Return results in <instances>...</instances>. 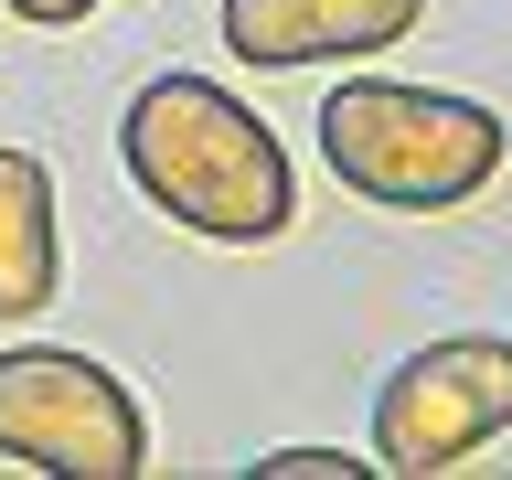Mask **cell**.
<instances>
[{
	"mask_svg": "<svg viewBox=\"0 0 512 480\" xmlns=\"http://www.w3.org/2000/svg\"><path fill=\"white\" fill-rule=\"evenodd\" d=\"M502 427H512V342L448 331V342L406 352V363L384 374V395H374V470L438 480V470H459V459H480Z\"/></svg>",
	"mask_w": 512,
	"mask_h": 480,
	"instance_id": "4",
	"label": "cell"
},
{
	"mask_svg": "<svg viewBox=\"0 0 512 480\" xmlns=\"http://www.w3.org/2000/svg\"><path fill=\"white\" fill-rule=\"evenodd\" d=\"M256 480H374V459H342V448H278V459H256Z\"/></svg>",
	"mask_w": 512,
	"mask_h": 480,
	"instance_id": "7",
	"label": "cell"
},
{
	"mask_svg": "<svg viewBox=\"0 0 512 480\" xmlns=\"http://www.w3.org/2000/svg\"><path fill=\"white\" fill-rule=\"evenodd\" d=\"M64 288V224H54V171L32 150H0V320L54 310Z\"/></svg>",
	"mask_w": 512,
	"mask_h": 480,
	"instance_id": "6",
	"label": "cell"
},
{
	"mask_svg": "<svg viewBox=\"0 0 512 480\" xmlns=\"http://www.w3.org/2000/svg\"><path fill=\"white\" fill-rule=\"evenodd\" d=\"M320 160H331L342 192H363L384 214H459L512 160V128L491 118L480 96L352 75V86H331V107H320Z\"/></svg>",
	"mask_w": 512,
	"mask_h": 480,
	"instance_id": "2",
	"label": "cell"
},
{
	"mask_svg": "<svg viewBox=\"0 0 512 480\" xmlns=\"http://www.w3.org/2000/svg\"><path fill=\"white\" fill-rule=\"evenodd\" d=\"M0 459L43 480H139L150 470V416L96 352L22 342L0 352Z\"/></svg>",
	"mask_w": 512,
	"mask_h": 480,
	"instance_id": "3",
	"label": "cell"
},
{
	"mask_svg": "<svg viewBox=\"0 0 512 480\" xmlns=\"http://www.w3.org/2000/svg\"><path fill=\"white\" fill-rule=\"evenodd\" d=\"M118 160L182 235L214 246H278L299 224V171H288L278 128L214 75H150L118 118Z\"/></svg>",
	"mask_w": 512,
	"mask_h": 480,
	"instance_id": "1",
	"label": "cell"
},
{
	"mask_svg": "<svg viewBox=\"0 0 512 480\" xmlns=\"http://www.w3.org/2000/svg\"><path fill=\"white\" fill-rule=\"evenodd\" d=\"M11 22H32V32H75L86 11H107V0H0Z\"/></svg>",
	"mask_w": 512,
	"mask_h": 480,
	"instance_id": "8",
	"label": "cell"
},
{
	"mask_svg": "<svg viewBox=\"0 0 512 480\" xmlns=\"http://www.w3.org/2000/svg\"><path fill=\"white\" fill-rule=\"evenodd\" d=\"M416 22H427V0H224V54L256 75H299V64L395 54Z\"/></svg>",
	"mask_w": 512,
	"mask_h": 480,
	"instance_id": "5",
	"label": "cell"
}]
</instances>
